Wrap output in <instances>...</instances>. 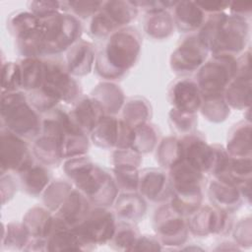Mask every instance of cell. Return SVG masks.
<instances>
[{
	"mask_svg": "<svg viewBox=\"0 0 252 252\" xmlns=\"http://www.w3.org/2000/svg\"><path fill=\"white\" fill-rule=\"evenodd\" d=\"M197 35L213 55L234 56L246 44L248 25L244 17L217 13L204 22Z\"/></svg>",
	"mask_w": 252,
	"mask_h": 252,
	"instance_id": "obj_1",
	"label": "cell"
},
{
	"mask_svg": "<svg viewBox=\"0 0 252 252\" xmlns=\"http://www.w3.org/2000/svg\"><path fill=\"white\" fill-rule=\"evenodd\" d=\"M64 170L77 189L95 206L107 207L116 199L118 187L113 178L88 157L69 158Z\"/></svg>",
	"mask_w": 252,
	"mask_h": 252,
	"instance_id": "obj_2",
	"label": "cell"
},
{
	"mask_svg": "<svg viewBox=\"0 0 252 252\" xmlns=\"http://www.w3.org/2000/svg\"><path fill=\"white\" fill-rule=\"evenodd\" d=\"M141 48L140 36L133 28H122L109 35L96 58V72L106 79L123 75L137 61Z\"/></svg>",
	"mask_w": 252,
	"mask_h": 252,
	"instance_id": "obj_3",
	"label": "cell"
},
{
	"mask_svg": "<svg viewBox=\"0 0 252 252\" xmlns=\"http://www.w3.org/2000/svg\"><path fill=\"white\" fill-rule=\"evenodd\" d=\"M79 95L78 83L71 77L66 66L55 61H44V78L39 89L27 96L32 107L39 112H49L60 101L71 102Z\"/></svg>",
	"mask_w": 252,
	"mask_h": 252,
	"instance_id": "obj_4",
	"label": "cell"
},
{
	"mask_svg": "<svg viewBox=\"0 0 252 252\" xmlns=\"http://www.w3.org/2000/svg\"><path fill=\"white\" fill-rule=\"evenodd\" d=\"M2 128L21 138L32 139L40 134L41 122L28 97L21 92L2 93Z\"/></svg>",
	"mask_w": 252,
	"mask_h": 252,
	"instance_id": "obj_5",
	"label": "cell"
},
{
	"mask_svg": "<svg viewBox=\"0 0 252 252\" xmlns=\"http://www.w3.org/2000/svg\"><path fill=\"white\" fill-rule=\"evenodd\" d=\"M39 20L44 54L62 52L79 40L82 26L74 15L57 12Z\"/></svg>",
	"mask_w": 252,
	"mask_h": 252,
	"instance_id": "obj_6",
	"label": "cell"
},
{
	"mask_svg": "<svg viewBox=\"0 0 252 252\" xmlns=\"http://www.w3.org/2000/svg\"><path fill=\"white\" fill-rule=\"evenodd\" d=\"M237 71V61L231 55H213L205 62L198 74L197 82L203 96L223 94L225 88L234 78Z\"/></svg>",
	"mask_w": 252,
	"mask_h": 252,
	"instance_id": "obj_7",
	"label": "cell"
},
{
	"mask_svg": "<svg viewBox=\"0 0 252 252\" xmlns=\"http://www.w3.org/2000/svg\"><path fill=\"white\" fill-rule=\"evenodd\" d=\"M116 224L115 217L110 211L105 207L96 206L90 211L81 223L74 227V230L82 241L89 246L110 241Z\"/></svg>",
	"mask_w": 252,
	"mask_h": 252,
	"instance_id": "obj_8",
	"label": "cell"
},
{
	"mask_svg": "<svg viewBox=\"0 0 252 252\" xmlns=\"http://www.w3.org/2000/svg\"><path fill=\"white\" fill-rule=\"evenodd\" d=\"M33 164L32 153L23 140L16 134L1 129V173L5 170L19 173Z\"/></svg>",
	"mask_w": 252,
	"mask_h": 252,
	"instance_id": "obj_9",
	"label": "cell"
},
{
	"mask_svg": "<svg viewBox=\"0 0 252 252\" xmlns=\"http://www.w3.org/2000/svg\"><path fill=\"white\" fill-rule=\"evenodd\" d=\"M184 217L170 204L160 207L156 212L155 229L164 244L179 245L186 240L189 224Z\"/></svg>",
	"mask_w": 252,
	"mask_h": 252,
	"instance_id": "obj_10",
	"label": "cell"
},
{
	"mask_svg": "<svg viewBox=\"0 0 252 252\" xmlns=\"http://www.w3.org/2000/svg\"><path fill=\"white\" fill-rule=\"evenodd\" d=\"M209 49L197 34L190 35L172 53L171 68L177 73H191L204 64Z\"/></svg>",
	"mask_w": 252,
	"mask_h": 252,
	"instance_id": "obj_11",
	"label": "cell"
},
{
	"mask_svg": "<svg viewBox=\"0 0 252 252\" xmlns=\"http://www.w3.org/2000/svg\"><path fill=\"white\" fill-rule=\"evenodd\" d=\"M183 160L198 171L212 172L215 164V146L208 145L196 135L188 134L181 139Z\"/></svg>",
	"mask_w": 252,
	"mask_h": 252,
	"instance_id": "obj_12",
	"label": "cell"
},
{
	"mask_svg": "<svg viewBox=\"0 0 252 252\" xmlns=\"http://www.w3.org/2000/svg\"><path fill=\"white\" fill-rule=\"evenodd\" d=\"M90 211L89 199L79 190L72 188L55 211L54 219L74 228L84 220Z\"/></svg>",
	"mask_w": 252,
	"mask_h": 252,
	"instance_id": "obj_13",
	"label": "cell"
},
{
	"mask_svg": "<svg viewBox=\"0 0 252 252\" xmlns=\"http://www.w3.org/2000/svg\"><path fill=\"white\" fill-rule=\"evenodd\" d=\"M189 222V229L197 235H207L209 233H221L225 231L228 224L227 212L206 206L199 209Z\"/></svg>",
	"mask_w": 252,
	"mask_h": 252,
	"instance_id": "obj_14",
	"label": "cell"
},
{
	"mask_svg": "<svg viewBox=\"0 0 252 252\" xmlns=\"http://www.w3.org/2000/svg\"><path fill=\"white\" fill-rule=\"evenodd\" d=\"M173 109L187 114H195L202 105L203 94L198 85L190 80H181L170 91Z\"/></svg>",
	"mask_w": 252,
	"mask_h": 252,
	"instance_id": "obj_15",
	"label": "cell"
},
{
	"mask_svg": "<svg viewBox=\"0 0 252 252\" xmlns=\"http://www.w3.org/2000/svg\"><path fill=\"white\" fill-rule=\"evenodd\" d=\"M76 124L87 134L96 127L105 116L102 105L94 97H83L77 101L70 112Z\"/></svg>",
	"mask_w": 252,
	"mask_h": 252,
	"instance_id": "obj_16",
	"label": "cell"
},
{
	"mask_svg": "<svg viewBox=\"0 0 252 252\" xmlns=\"http://www.w3.org/2000/svg\"><path fill=\"white\" fill-rule=\"evenodd\" d=\"M139 189L148 199L161 202L170 197V182L162 171L158 169H146L140 174Z\"/></svg>",
	"mask_w": 252,
	"mask_h": 252,
	"instance_id": "obj_17",
	"label": "cell"
},
{
	"mask_svg": "<svg viewBox=\"0 0 252 252\" xmlns=\"http://www.w3.org/2000/svg\"><path fill=\"white\" fill-rule=\"evenodd\" d=\"M94 62V51L91 43L78 40L67 52L66 68L71 75L84 76L89 74Z\"/></svg>",
	"mask_w": 252,
	"mask_h": 252,
	"instance_id": "obj_18",
	"label": "cell"
},
{
	"mask_svg": "<svg viewBox=\"0 0 252 252\" xmlns=\"http://www.w3.org/2000/svg\"><path fill=\"white\" fill-rule=\"evenodd\" d=\"M250 72H237L223 92L225 102L233 108L241 109L250 105Z\"/></svg>",
	"mask_w": 252,
	"mask_h": 252,
	"instance_id": "obj_19",
	"label": "cell"
},
{
	"mask_svg": "<svg viewBox=\"0 0 252 252\" xmlns=\"http://www.w3.org/2000/svg\"><path fill=\"white\" fill-rule=\"evenodd\" d=\"M173 22L181 32H194L203 26L205 12L196 2L180 1L174 5Z\"/></svg>",
	"mask_w": 252,
	"mask_h": 252,
	"instance_id": "obj_20",
	"label": "cell"
},
{
	"mask_svg": "<svg viewBox=\"0 0 252 252\" xmlns=\"http://www.w3.org/2000/svg\"><path fill=\"white\" fill-rule=\"evenodd\" d=\"M210 199L218 209L228 212L237 209L241 203V193L237 186L218 179L210 185Z\"/></svg>",
	"mask_w": 252,
	"mask_h": 252,
	"instance_id": "obj_21",
	"label": "cell"
},
{
	"mask_svg": "<svg viewBox=\"0 0 252 252\" xmlns=\"http://www.w3.org/2000/svg\"><path fill=\"white\" fill-rule=\"evenodd\" d=\"M54 222V217L49 211L35 207L30 210L24 218L23 224L28 229L32 238L47 239Z\"/></svg>",
	"mask_w": 252,
	"mask_h": 252,
	"instance_id": "obj_22",
	"label": "cell"
},
{
	"mask_svg": "<svg viewBox=\"0 0 252 252\" xmlns=\"http://www.w3.org/2000/svg\"><path fill=\"white\" fill-rule=\"evenodd\" d=\"M120 134V119L113 116H104L92 131L93 142L101 148L117 147Z\"/></svg>",
	"mask_w": 252,
	"mask_h": 252,
	"instance_id": "obj_23",
	"label": "cell"
},
{
	"mask_svg": "<svg viewBox=\"0 0 252 252\" xmlns=\"http://www.w3.org/2000/svg\"><path fill=\"white\" fill-rule=\"evenodd\" d=\"M33 155L44 164H56L62 158L61 141L58 137L41 133L33 145Z\"/></svg>",
	"mask_w": 252,
	"mask_h": 252,
	"instance_id": "obj_24",
	"label": "cell"
},
{
	"mask_svg": "<svg viewBox=\"0 0 252 252\" xmlns=\"http://www.w3.org/2000/svg\"><path fill=\"white\" fill-rule=\"evenodd\" d=\"M22 89L32 92L39 89L44 78V61L37 57H25L20 61Z\"/></svg>",
	"mask_w": 252,
	"mask_h": 252,
	"instance_id": "obj_25",
	"label": "cell"
},
{
	"mask_svg": "<svg viewBox=\"0 0 252 252\" xmlns=\"http://www.w3.org/2000/svg\"><path fill=\"white\" fill-rule=\"evenodd\" d=\"M118 30L133 21L138 14V7L132 1H107L100 9Z\"/></svg>",
	"mask_w": 252,
	"mask_h": 252,
	"instance_id": "obj_26",
	"label": "cell"
},
{
	"mask_svg": "<svg viewBox=\"0 0 252 252\" xmlns=\"http://www.w3.org/2000/svg\"><path fill=\"white\" fill-rule=\"evenodd\" d=\"M115 211L126 221L139 220L146 212V204L143 198L133 192H125L116 199Z\"/></svg>",
	"mask_w": 252,
	"mask_h": 252,
	"instance_id": "obj_27",
	"label": "cell"
},
{
	"mask_svg": "<svg viewBox=\"0 0 252 252\" xmlns=\"http://www.w3.org/2000/svg\"><path fill=\"white\" fill-rule=\"evenodd\" d=\"M173 18L167 11L149 12L145 19V31L154 38H166L172 33Z\"/></svg>",
	"mask_w": 252,
	"mask_h": 252,
	"instance_id": "obj_28",
	"label": "cell"
},
{
	"mask_svg": "<svg viewBox=\"0 0 252 252\" xmlns=\"http://www.w3.org/2000/svg\"><path fill=\"white\" fill-rule=\"evenodd\" d=\"M93 97H94L103 107L104 111L114 114L119 111L124 102V95L122 91L114 84L102 83L94 91Z\"/></svg>",
	"mask_w": 252,
	"mask_h": 252,
	"instance_id": "obj_29",
	"label": "cell"
},
{
	"mask_svg": "<svg viewBox=\"0 0 252 252\" xmlns=\"http://www.w3.org/2000/svg\"><path fill=\"white\" fill-rule=\"evenodd\" d=\"M251 127L248 124H239L231 133L227 142L226 152L232 158H251Z\"/></svg>",
	"mask_w": 252,
	"mask_h": 252,
	"instance_id": "obj_30",
	"label": "cell"
},
{
	"mask_svg": "<svg viewBox=\"0 0 252 252\" xmlns=\"http://www.w3.org/2000/svg\"><path fill=\"white\" fill-rule=\"evenodd\" d=\"M24 189L31 195H38L46 189L50 180L48 171L42 165L32 164L20 173Z\"/></svg>",
	"mask_w": 252,
	"mask_h": 252,
	"instance_id": "obj_31",
	"label": "cell"
},
{
	"mask_svg": "<svg viewBox=\"0 0 252 252\" xmlns=\"http://www.w3.org/2000/svg\"><path fill=\"white\" fill-rule=\"evenodd\" d=\"M201 109L203 115L214 122L224 120L229 113V108L225 102L223 94L204 95Z\"/></svg>",
	"mask_w": 252,
	"mask_h": 252,
	"instance_id": "obj_32",
	"label": "cell"
},
{
	"mask_svg": "<svg viewBox=\"0 0 252 252\" xmlns=\"http://www.w3.org/2000/svg\"><path fill=\"white\" fill-rule=\"evenodd\" d=\"M159 163L165 167L171 168L178 162L183 160V150L181 140L168 137L165 138L158 147L157 155Z\"/></svg>",
	"mask_w": 252,
	"mask_h": 252,
	"instance_id": "obj_33",
	"label": "cell"
},
{
	"mask_svg": "<svg viewBox=\"0 0 252 252\" xmlns=\"http://www.w3.org/2000/svg\"><path fill=\"white\" fill-rule=\"evenodd\" d=\"M157 143V133L152 125L147 123L133 127V139L130 149L138 154L151 152Z\"/></svg>",
	"mask_w": 252,
	"mask_h": 252,
	"instance_id": "obj_34",
	"label": "cell"
},
{
	"mask_svg": "<svg viewBox=\"0 0 252 252\" xmlns=\"http://www.w3.org/2000/svg\"><path fill=\"white\" fill-rule=\"evenodd\" d=\"M139 238L140 235L136 227L129 221L124 220L116 224V228L110 242L117 249L133 250Z\"/></svg>",
	"mask_w": 252,
	"mask_h": 252,
	"instance_id": "obj_35",
	"label": "cell"
},
{
	"mask_svg": "<svg viewBox=\"0 0 252 252\" xmlns=\"http://www.w3.org/2000/svg\"><path fill=\"white\" fill-rule=\"evenodd\" d=\"M150 114V107L147 101L142 98H133L123 108V121L131 127L146 123Z\"/></svg>",
	"mask_w": 252,
	"mask_h": 252,
	"instance_id": "obj_36",
	"label": "cell"
},
{
	"mask_svg": "<svg viewBox=\"0 0 252 252\" xmlns=\"http://www.w3.org/2000/svg\"><path fill=\"white\" fill-rule=\"evenodd\" d=\"M113 172L118 188L123 189L125 192H135L139 188L140 174L137 171V167L115 166Z\"/></svg>",
	"mask_w": 252,
	"mask_h": 252,
	"instance_id": "obj_37",
	"label": "cell"
},
{
	"mask_svg": "<svg viewBox=\"0 0 252 252\" xmlns=\"http://www.w3.org/2000/svg\"><path fill=\"white\" fill-rule=\"evenodd\" d=\"M39 24V18L32 12H19L12 16L8 27L16 38L25 32L34 29Z\"/></svg>",
	"mask_w": 252,
	"mask_h": 252,
	"instance_id": "obj_38",
	"label": "cell"
},
{
	"mask_svg": "<svg viewBox=\"0 0 252 252\" xmlns=\"http://www.w3.org/2000/svg\"><path fill=\"white\" fill-rule=\"evenodd\" d=\"M22 88V75L19 63L7 62L2 66V93L18 92Z\"/></svg>",
	"mask_w": 252,
	"mask_h": 252,
	"instance_id": "obj_39",
	"label": "cell"
},
{
	"mask_svg": "<svg viewBox=\"0 0 252 252\" xmlns=\"http://www.w3.org/2000/svg\"><path fill=\"white\" fill-rule=\"evenodd\" d=\"M72 187L60 180L51 183L44 192V203L49 211H56Z\"/></svg>",
	"mask_w": 252,
	"mask_h": 252,
	"instance_id": "obj_40",
	"label": "cell"
},
{
	"mask_svg": "<svg viewBox=\"0 0 252 252\" xmlns=\"http://www.w3.org/2000/svg\"><path fill=\"white\" fill-rule=\"evenodd\" d=\"M6 230L7 234L3 238V244L8 247L22 248L30 242L31 235L23 223H10L7 225Z\"/></svg>",
	"mask_w": 252,
	"mask_h": 252,
	"instance_id": "obj_41",
	"label": "cell"
},
{
	"mask_svg": "<svg viewBox=\"0 0 252 252\" xmlns=\"http://www.w3.org/2000/svg\"><path fill=\"white\" fill-rule=\"evenodd\" d=\"M116 31H118L116 26L101 10H99L93 17L90 25V32L95 37L109 36Z\"/></svg>",
	"mask_w": 252,
	"mask_h": 252,
	"instance_id": "obj_42",
	"label": "cell"
},
{
	"mask_svg": "<svg viewBox=\"0 0 252 252\" xmlns=\"http://www.w3.org/2000/svg\"><path fill=\"white\" fill-rule=\"evenodd\" d=\"M101 1H71L66 2V10H70L75 17L86 19L94 16L102 7Z\"/></svg>",
	"mask_w": 252,
	"mask_h": 252,
	"instance_id": "obj_43",
	"label": "cell"
},
{
	"mask_svg": "<svg viewBox=\"0 0 252 252\" xmlns=\"http://www.w3.org/2000/svg\"><path fill=\"white\" fill-rule=\"evenodd\" d=\"M169 116L174 127L181 133H186L187 135L191 134L192 130L195 128V125H196L195 114L182 113L172 108Z\"/></svg>",
	"mask_w": 252,
	"mask_h": 252,
	"instance_id": "obj_44",
	"label": "cell"
},
{
	"mask_svg": "<svg viewBox=\"0 0 252 252\" xmlns=\"http://www.w3.org/2000/svg\"><path fill=\"white\" fill-rule=\"evenodd\" d=\"M64 2L58 1H34L30 3V9L38 18H44L51 14L60 12ZM64 10V9H63Z\"/></svg>",
	"mask_w": 252,
	"mask_h": 252,
	"instance_id": "obj_45",
	"label": "cell"
},
{
	"mask_svg": "<svg viewBox=\"0 0 252 252\" xmlns=\"http://www.w3.org/2000/svg\"><path fill=\"white\" fill-rule=\"evenodd\" d=\"M197 5L204 11L213 14L220 13L222 10L226 9L229 6V2L222 1H205V2H196Z\"/></svg>",
	"mask_w": 252,
	"mask_h": 252,
	"instance_id": "obj_46",
	"label": "cell"
},
{
	"mask_svg": "<svg viewBox=\"0 0 252 252\" xmlns=\"http://www.w3.org/2000/svg\"><path fill=\"white\" fill-rule=\"evenodd\" d=\"M158 240L152 236H140L133 250H159Z\"/></svg>",
	"mask_w": 252,
	"mask_h": 252,
	"instance_id": "obj_47",
	"label": "cell"
},
{
	"mask_svg": "<svg viewBox=\"0 0 252 252\" xmlns=\"http://www.w3.org/2000/svg\"><path fill=\"white\" fill-rule=\"evenodd\" d=\"M228 7H230V10H231V12L234 13V15H238V16L243 17L244 14L250 13L252 4L250 2H248V3L232 2V3H229Z\"/></svg>",
	"mask_w": 252,
	"mask_h": 252,
	"instance_id": "obj_48",
	"label": "cell"
}]
</instances>
